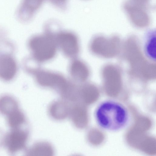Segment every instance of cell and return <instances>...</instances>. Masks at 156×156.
<instances>
[{
	"instance_id": "obj_1",
	"label": "cell",
	"mask_w": 156,
	"mask_h": 156,
	"mask_svg": "<svg viewBox=\"0 0 156 156\" xmlns=\"http://www.w3.org/2000/svg\"><path fill=\"white\" fill-rule=\"evenodd\" d=\"M94 115L98 125L102 129L111 132L125 129L130 118L129 110L125 105L111 99L100 103L95 109Z\"/></svg>"
},
{
	"instance_id": "obj_2",
	"label": "cell",
	"mask_w": 156,
	"mask_h": 156,
	"mask_svg": "<svg viewBox=\"0 0 156 156\" xmlns=\"http://www.w3.org/2000/svg\"><path fill=\"white\" fill-rule=\"evenodd\" d=\"M57 44L55 37L49 33L35 36L28 43L33 57L40 62L48 61L55 56Z\"/></svg>"
},
{
	"instance_id": "obj_3",
	"label": "cell",
	"mask_w": 156,
	"mask_h": 156,
	"mask_svg": "<svg viewBox=\"0 0 156 156\" xmlns=\"http://www.w3.org/2000/svg\"><path fill=\"white\" fill-rule=\"evenodd\" d=\"M120 41L116 37L108 40L103 37H97L94 39L90 44L93 52L106 57H112L116 55L120 48Z\"/></svg>"
},
{
	"instance_id": "obj_4",
	"label": "cell",
	"mask_w": 156,
	"mask_h": 156,
	"mask_svg": "<svg viewBox=\"0 0 156 156\" xmlns=\"http://www.w3.org/2000/svg\"><path fill=\"white\" fill-rule=\"evenodd\" d=\"M27 70L34 75L37 82L41 85L64 88L68 84L66 79L58 73L43 69H28Z\"/></svg>"
},
{
	"instance_id": "obj_5",
	"label": "cell",
	"mask_w": 156,
	"mask_h": 156,
	"mask_svg": "<svg viewBox=\"0 0 156 156\" xmlns=\"http://www.w3.org/2000/svg\"><path fill=\"white\" fill-rule=\"evenodd\" d=\"M57 44L62 52L67 57L73 58L79 51L78 38L73 33L69 31H62L55 37Z\"/></svg>"
},
{
	"instance_id": "obj_6",
	"label": "cell",
	"mask_w": 156,
	"mask_h": 156,
	"mask_svg": "<svg viewBox=\"0 0 156 156\" xmlns=\"http://www.w3.org/2000/svg\"><path fill=\"white\" fill-rule=\"evenodd\" d=\"M12 129L4 136L3 144L10 153L14 154L25 147L27 133L26 131L20 128Z\"/></svg>"
},
{
	"instance_id": "obj_7",
	"label": "cell",
	"mask_w": 156,
	"mask_h": 156,
	"mask_svg": "<svg viewBox=\"0 0 156 156\" xmlns=\"http://www.w3.org/2000/svg\"><path fill=\"white\" fill-rule=\"evenodd\" d=\"M143 5L134 2L127 3L125 5V9L131 22L139 27H147L150 22V17Z\"/></svg>"
},
{
	"instance_id": "obj_8",
	"label": "cell",
	"mask_w": 156,
	"mask_h": 156,
	"mask_svg": "<svg viewBox=\"0 0 156 156\" xmlns=\"http://www.w3.org/2000/svg\"><path fill=\"white\" fill-rule=\"evenodd\" d=\"M17 65L14 59L9 55H0V77L5 81H9L15 76Z\"/></svg>"
},
{
	"instance_id": "obj_9",
	"label": "cell",
	"mask_w": 156,
	"mask_h": 156,
	"mask_svg": "<svg viewBox=\"0 0 156 156\" xmlns=\"http://www.w3.org/2000/svg\"><path fill=\"white\" fill-rule=\"evenodd\" d=\"M70 74L75 80L83 82L88 78L90 72L87 65L81 60L75 59L71 62L69 68Z\"/></svg>"
},
{
	"instance_id": "obj_10",
	"label": "cell",
	"mask_w": 156,
	"mask_h": 156,
	"mask_svg": "<svg viewBox=\"0 0 156 156\" xmlns=\"http://www.w3.org/2000/svg\"><path fill=\"white\" fill-rule=\"evenodd\" d=\"M18 109V105L14 98L9 95L0 97V113L8 115Z\"/></svg>"
},
{
	"instance_id": "obj_11",
	"label": "cell",
	"mask_w": 156,
	"mask_h": 156,
	"mask_svg": "<svg viewBox=\"0 0 156 156\" xmlns=\"http://www.w3.org/2000/svg\"><path fill=\"white\" fill-rule=\"evenodd\" d=\"M7 117V123L12 129L20 128L25 121L23 113L19 109L8 115Z\"/></svg>"
},
{
	"instance_id": "obj_12",
	"label": "cell",
	"mask_w": 156,
	"mask_h": 156,
	"mask_svg": "<svg viewBox=\"0 0 156 156\" xmlns=\"http://www.w3.org/2000/svg\"><path fill=\"white\" fill-rule=\"evenodd\" d=\"M144 50L147 57L152 61H155L156 37L155 33H153L148 36L145 42Z\"/></svg>"
},
{
	"instance_id": "obj_13",
	"label": "cell",
	"mask_w": 156,
	"mask_h": 156,
	"mask_svg": "<svg viewBox=\"0 0 156 156\" xmlns=\"http://www.w3.org/2000/svg\"><path fill=\"white\" fill-rule=\"evenodd\" d=\"M45 0H29V6L32 12H34L41 5Z\"/></svg>"
},
{
	"instance_id": "obj_14",
	"label": "cell",
	"mask_w": 156,
	"mask_h": 156,
	"mask_svg": "<svg viewBox=\"0 0 156 156\" xmlns=\"http://www.w3.org/2000/svg\"><path fill=\"white\" fill-rule=\"evenodd\" d=\"M55 5L61 7H64L67 0H51Z\"/></svg>"
},
{
	"instance_id": "obj_15",
	"label": "cell",
	"mask_w": 156,
	"mask_h": 156,
	"mask_svg": "<svg viewBox=\"0 0 156 156\" xmlns=\"http://www.w3.org/2000/svg\"><path fill=\"white\" fill-rule=\"evenodd\" d=\"M134 2L143 4L147 2L148 0H133Z\"/></svg>"
}]
</instances>
